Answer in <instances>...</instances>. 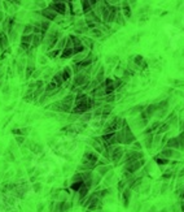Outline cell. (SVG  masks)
I'll return each mask as SVG.
<instances>
[{"instance_id":"obj_50","label":"cell","mask_w":184,"mask_h":212,"mask_svg":"<svg viewBox=\"0 0 184 212\" xmlns=\"http://www.w3.org/2000/svg\"><path fill=\"white\" fill-rule=\"evenodd\" d=\"M126 184H127V182L124 181V180H121V181L118 182V190H119V191H123V190H124V186H126Z\"/></svg>"},{"instance_id":"obj_26","label":"cell","mask_w":184,"mask_h":212,"mask_svg":"<svg viewBox=\"0 0 184 212\" xmlns=\"http://www.w3.org/2000/svg\"><path fill=\"white\" fill-rule=\"evenodd\" d=\"M58 89H61V87H58L57 85H56V82L55 81H48L46 85H44V92H52V91H56V90H58Z\"/></svg>"},{"instance_id":"obj_51","label":"cell","mask_w":184,"mask_h":212,"mask_svg":"<svg viewBox=\"0 0 184 212\" xmlns=\"http://www.w3.org/2000/svg\"><path fill=\"white\" fill-rule=\"evenodd\" d=\"M3 94L5 95V98H8V94H11V86L5 85V87L3 89Z\"/></svg>"},{"instance_id":"obj_42","label":"cell","mask_w":184,"mask_h":212,"mask_svg":"<svg viewBox=\"0 0 184 212\" xmlns=\"http://www.w3.org/2000/svg\"><path fill=\"white\" fill-rule=\"evenodd\" d=\"M84 185V181H77V182H71V185H70V189L71 190H74V191H78V190L80 189Z\"/></svg>"},{"instance_id":"obj_57","label":"cell","mask_w":184,"mask_h":212,"mask_svg":"<svg viewBox=\"0 0 184 212\" xmlns=\"http://www.w3.org/2000/svg\"><path fill=\"white\" fill-rule=\"evenodd\" d=\"M179 129H180V131H184V120H182L180 122H179Z\"/></svg>"},{"instance_id":"obj_10","label":"cell","mask_w":184,"mask_h":212,"mask_svg":"<svg viewBox=\"0 0 184 212\" xmlns=\"http://www.w3.org/2000/svg\"><path fill=\"white\" fill-rule=\"evenodd\" d=\"M159 155L164 156V158H166V159H180L182 153H180L179 151L174 150V148H167V147H165L162 151L159 152Z\"/></svg>"},{"instance_id":"obj_14","label":"cell","mask_w":184,"mask_h":212,"mask_svg":"<svg viewBox=\"0 0 184 212\" xmlns=\"http://www.w3.org/2000/svg\"><path fill=\"white\" fill-rule=\"evenodd\" d=\"M61 74H62V78H64L65 83H66V82H70V81H71V78H73V76H74V73H73V69H71L70 65H66V67H64V68L61 69Z\"/></svg>"},{"instance_id":"obj_24","label":"cell","mask_w":184,"mask_h":212,"mask_svg":"<svg viewBox=\"0 0 184 212\" xmlns=\"http://www.w3.org/2000/svg\"><path fill=\"white\" fill-rule=\"evenodd\" d=\"M93 78L96 79L99 83L104 82V79H105V67H104V65H100V68H99V70L96 72V74H95Z\"/></svg>"},{"instance_id":"obj_52","label":"cell","mask_w":184,"mask_h":212,"mask_svg":"<svg viewBox=\"0 0 184 212\" xmlns=\"http://www.w3.org/2000/svg\"><path fill=\"white\" fill-rule=\"evenodd\" d=\"M173 174H174L173 172H166V173L162 174V178H164V180H168V178L173 177Z\"/></svg>"},{"instance_id":"obj_64","label":"cell","mask_w":184,"mask_h":212,"mask_svg":"<svg viewBox=\"0 0 184 212\" xmlns=\"http://www.w3.org/2000/svg\"><path fill=\"white\" fill-rule=\"evenodd\" d=\"M79 2H83V0H79Z\"/></svg>"},{"instance_id":"obj_15","label":"cell","mask_w":184,"mask_h":212,"mask_svg":"<svg viewBox=\"0 0 184 212\" xmlns=\"http://www.w3.org/2000/svg\"><path fill=\"white\" fill-rule=\"evenodd\" d=\"M80 40H82L83 46H84L87 49H90V51L93 49V47H95V40H93V38H91L90 35H80Z\"/></svg>"},{"instance_id":"obj_23","label":"cell","mask_w":184,"mask_h":212,"mask_svg":"<svg viewBox=\"0 0 184 212\" xmlns=\"http://www.w3.org/2000/svg\"><path fill=\"white\" fill-rule=\"evenodd\" d=\"M88 191H90V187H87L86 185H83L82 187H80V189L78 190V196H79V204H83V203H84V199H86V196H87Z\"/></svg>"},{"instance_id":"obj_34","label":"cell","mask_w":184,"mask_h":212,"mask_svg":"<svg viewBox=\"0 0 184 212\" xmlns=\"http://www.w3.org/2000/svg\"><path fill=\"white\" fill-rule=\"evenodd\" d=\"M110 171H112V167L110 165H100L97 168V173L100 176H106L108 173H110Z\"/></svg>"},{"instance_id":"obj_33","label":"cell","mask_w":184,"mask_h":212,"mask_svg":"<svg viewBox=\"0 0 184 212\" xmlns=\"http://www.w3.org/2000/svg\"><path fill=\"white\" fill-rule=\"evenodd\" d=\"M171 129V126H170V124L168 122H161V125H159V128H158V130H157V134H164V133H167L168 130Z\"/></svg>"},{"instance_id":"obj_58","label":"cell","mask_w":184,"mask_h":212,"mask_svg":"<svg viewBox=\"0 0 184 212\" xmlns=\"http://www.w3.org/2000/svg\"><path fill=\"white\" fill-rule=\"evenodd\" d=\"M34 189H35V191H39V189H42V185L36 184V185H34Z\"/></svg>"},{"instance_id":"obj_27","label":"cell","mask_w":184,"mask_h":212,"mask_svg":"<svg viewBox=\"0 0 184 212\" xmlns=\"http://www.w3.org/2000/svg\"><path fill=\"white\" fill-rule=\"evenodd\" d=\"M52 81H55V82H56V85H57L58 87H62V86L65 85V81H64L62 74H61V70H58V72H56V73H55L53 77H52Z\"/></svg>"},{"instance_id":"obj_12","label":"cell","mask_w":184,"mask_h":212,"mask_svg":"<svg viewBox=\"0 0 184 212\" xmlns=\"http://www.w3.org/2000/svg\"><path fill=\"white\" fill-rule=\"evenodd\" d=\"M121 12L123 13V16L126 20H130L132 17V7L127 0H122L121 2Z\"/></svg>"},{"instance_id":"obj_22","label":"cell","mask_w":184,"mask_h":212,"mask_svg":"<svg viewBox=\"0 0 184 212\" xmlns=\"http://www.w3.org/2000/svg\"><path fill=\"white\" fill-rule=\"evenodd\" d=\"M101 111H102V113H101V119L102 120H105L108 116L113 112V104H109V103H105L104 106H101Z\"/></svg>"},{"instance_id":"obj_19","label":"cell","mask_w":184,"mask_h":212,"mask_svg":"<svg viewBox=\"0 0 184 212\" xmlns=\"http://www.w3.org/2000/svg\"><path fill=\"white\" fill-rule=\"evenodd\" d=\"M145 107H146V106H144V104H137V106H134V107H131L130 109H127L126 115H130V116L140 115V113L144 111V109H145Z\"/></svg>"},{"instance_id":"obj_28","label":"cell","mask_w":184,"mask_h":212,"mask_svg":"<svg viewBox=\"0 0 184 212\" xmlns=\"http://www.w3.org/2000/svg\"><path fill=\"white\" fill-rule=\"evenodd\" d=\"M60 55H61V51L57 49V48H53V49L47 51L46 52V56L48 57L49 60H55V59H57V57H60Z\"/></svg>"},{"instance_id":"obj_59","label":"cell","mask_w":184,"mask_h":212,"mask_svg":"<svg viewBox=\"0 0 184 212\" xmlns=\"http://www.w3.org/2000/svg\"><path fill=\"white\" fill-rule=\"evenodd\" d=\"M53 3H68V0H51Z\"/></svg>"},{"instance_id":"obj_18","label":"cell","mask_w":184,"mask_h":212,"mask_svg":"<svg viewBox=\"0 0 184 212\" xmlns=\"http://www.w3.org/2000/svg\"><path fill=\"white\" fill-rule=\"evenodd\" d=\"M88 34H90V36H91V38H93V39H101L102 36H104L105 31L101 29V26H99V27L91 29V30L88 31Z\"/></svg>"},{"instance_id":"obj_7","label":"cell","mask_w":184,"mask_h":212,"mask_svg":"<svg viewBox=\"0 0 184 212\" xmlns=\"http://www.w3.org/2000/svg\"><path fill=\"white\" fill-rule=\"evenodd\" d=\"M48 7L52 8L53 11H56L60 16H65L66 13L69 11V7H68V3H53V2H49L48 3Z\"/></svg>"},{"instance_id":"obj_63","label":"cell","mask_w":184,"mask_h":212,"mask_svg":"<svg viewBox=\"0 0 184 212\" xmlns=\"http://www.w3.org/2000/svg\"><path fill=\"white\" fill-rule=\"evenodd\" d=\"M182 211H183V212H184V202H183V203H182Z\"/></svg>"},{"instance_id":"obj_39","label":"cell","mask_w":184,"mask_h":212,"mask_svg":"<svg viewBox=\"0 0 184 212\" xmlns=\"http://www.w3.org/2000/svg\"><path fill=\"white\" fill-rule=\"evenodd\" d=\"M34 33V25L31 22H27L24 25V29H22V34H33Z\"/></svg>"},{"instance_id":"obj_4","label":"cell","mask_w":184,"mask_h":212,"mask_svg":"<svg viewBox=\"0 0 184 212\" xmlns=\"http://www.w3.org/2000/svg\"><path fill=\"white\" fill-rule=\"evenodd\" d=\"M34 34H21L20 35V48L26 52L31 48V43H33Z\"/></svg>"},{"instance_id":"obj_38","label":"cell","mask_w":184,"mask_h":212,"mask_svg":"<svg viewBox=\"0 0 184 212\" xmlns=\"http://www.w3.org/2000/svg\"><path fill=\"white\" fill-rule=\"evenodd\" d=\"M53 74H55V73H53V69H52V68H47L46 72L43 73V81H47V82L51 81V79H52V78H51V76L53 77Z\"/></svg>"},{"instance_id":"obj_8","label":"cell","mask_w":184,"mask_h":212,"mask_svg":"<svg viewBox=\"0 0 184 212\" xmlns=\"http://www.w3.org/2000/svg\"><path fill=\"white\" fill-rule=\"evenodd\" d=\"M40 14L42 16L46 18V20H48V21H51V22H55V21L57 20V17L60 16L56 11H53L52 8H49V7L47 5L46 8H43V9H40Z\"/></svg>"},{"instance_id":"obj_55","label":"cell","mask_w":184,"mask_h":212,"mask_svg":"<svg viewBox=\"0 0 184 212\" xmlns=\"http://www.w3.org/2000/svg\"><path fill=\"white\" fill-rule=\"evenodd\" d=\"M97 2H99V0H88V3H90V4L92 5V8H93V7L97 4Z\"/></svg>"},{"instance_id":"obj_20","label":"cell","mask_w":184,"mask_h":212,"mask_svg":"<svg viewBox=\"0 0 184 212\" xmlns=\"http://www.w3.org/2000/svg\"><path fill=\"white\" fill-rule=\"evenodd\" d=\"M165 147L167 148H174V150H180V143L178 137H173L170 139H167V142L165 143Z\"/></svg>"},{"instance_id":"obj_1","label":"cell","mask_w":184,"mask_h":212,"mask_svg":"<svg viewBox=\"0 0 184 212\" xmlns=\"http://www.w3.org/2000/svg\"><path fill=\"white\" fill-rule=\"evenodd\" d=\"M91 79V76H88L87 73L84 70H80L79 73H77V74L73 76V79H71V86L69 87L70 91L73 94H75V91L78 89H80V87H83L88 81Z\"/></svg>"},{"instance_id":"obj_37","label":"cell","mask_w":184,"mask_h":212,"mask_svg":"<svg viewBox=\"0 0 184 212\" xmlns=\"http://www.w3.org/2000/svg\"><path fill=\"white\" fill-rule=\"evenodd\" d=\"M12 134H14V135H24V137H26V135L29 134V129H27V128L13 129V130H12Z\"/></svg>"},{"instance_id":"obj_49","label":"cell","mask_w":184,"mask_h":212,"mask_svg":"<svg viewBox=\"0 0 184 212\" xmlns=\"http://www.w3.org/2000/svg\"><path fill=\"white\" fill-rule=\"evenodd\" d=\"M26 139H25V137L24 135H16V142H17V144H24V142H25Z\"/></svg>"},{"instance_id":"obj_9","label":"cell","mask_w":184,"mask_h":212,"mask_svg":"<svg viewBox=\"0 0 184 212\" xmlns=\"http://www.w3.org/2000/svg\"><path fill=\"white\" fill-rule=\"evenodd\" d=\"M143 165H145V160H144V159H140V160H136V162L124 164V169H127L130 173L134 174L135 172H137L139 169H140Z\"/></svg>"},{"instance_id":"obj_44","label":"cell","mask_w":184,"mask_h":212,"mask_svg":"<svg viewBox=\"0 0 184 212\" xmlns=\"http://www.w3.org/2000/svg\"><path fill=\"white\" fill-rule=\"evenodd\" d=\"M49 99H51V98L48 97V95H47L46 92H44V94L42 95V97H40V98L38 99V103H39V106H43V104H46V103H47V101H48Z\"/></svg>"},{"instance_id":"obj_25","label":"cell","mask_w":184,"mask_h":212,"mask_svg":"<svg viewBox=\"0 0 184 212\" xmlns=\"http://www.w3.org/2000/svg\"><path fill=\"white\" fill-rule=\"evenodd\" d=\"M131 60H132V63L136 65V68H137L139 70H141L143 64H144V61H145V59H144L143 55H135L134 57H131Z\"/></svg>"},{"instance_id":"obj_61","label":"cell","mask_w":184,"mask_h":212,"mask_svg":"<svg viewBox=\"0 0 184 212\" xmlns=\"http://www.w3.org/2000/svg\"><path fill=\"white\" fill-rule=\"evenodd\" d=\"M183 176H184V168L179 172V177H183Z\"/></svg>"},{"instance_id":"obj_31","label":"cell","mask_w":184,"mask_h":212,"mask_svg":"<svg viewBox=\"0 0 184 212\" xmlns=\"http://www.w3.org/2000/svg\"><path fill=\"white\" fill-rule=\"evenodd\" d=\"M90 52V49H87V51H84V52H80V54H77V55H74L73 56V59H71V61H73V64H77V63H80L82 61L84 57L87 56V54Z\"/></svg>"},{"instance_id":"obj_21","label":"cell","mask_w":184,"mask_h":212,"mask_svg":"<svg viewBox=\"0 0 184 212\" xmlns=\"http://www.w3.org/2000/svg\"><path fill=\"white\" fill-rule=\"evenodd\" d=\"M44 36H46V35H43V34H34L33 43H31V48L38 49V48L42 46V43H43V40H44Z\"/></svg>"},{"instance_id":"obj_62","label":"cell","mask_w":184,"mask_h":212,"mask_svg":"<svg viewBox=\"0 0 184 212\" xmlns=\"http://www.w3.org/2000/svg\"><path fill=\"white\" fill-rule=\"evenodd\" d=\"M149 212H156V207H152V208H150V211H149Z\"/></svg>"},{"instance_id":"obj_41","label":"cell","mask_w":184,"mask_h":212,"mask_svg":"<svg viewBox=\"0 0 184 212\" xmlns=\"http://www.w3.org/2000/svg\"><path fill=\"white\" fill-rule=\"evenodd\" d=\"M66 42H68V36H62V38L58 40V43H57V46H56V48L57 49H64L65 47H66Z\"/></svg>"},{"instance_id":"obj_3","label":"cell","mask_w":184,"mask_h":212,"mask_svg":"<svg viewBox=\"0 0 184 212\" xmlns=\"http://www.w3.org/2000/svg\"><path fill=\"white\" fill-rule=\"evenodd\" d=\"M108 151H109V159L112 160L114 164H119L121 159L123 158V148L121 147L119 144H115V146H112V147H108Z\"/></svg>"},{"instance_id":"obj_47","label":"cell","mask_w":184,"mask_h":212,"mask_svg":"<svg viewBox=\"0 0 184 212\" xmlns=\"http://www.w3.org/2000/svg\"><path fill=\"white\" fill-rule=\"evenodd\" d=\"M178 139L180 143V150H184V131H180V134L178 135Z\"/></svg>"},{"instance_id":"obj_11","label":"cell","mask_w":184,"mask_h":212,"mask_svg":"<svg viewBox=\"0 0 184 212\" xmlns=\"http://www.w3.org/2000/svg\"><path fill=\"white\" fill-rule=\"evenodd\" d=\"M9 36L5 31L0 30V54L9 48Z\"/></svg>"},{"instance_id":"obj_54","label":"cell","mask_w":184,"mask_h":212,"mask_svg":"<svg viewBox=\"0 0 184 212\" xmlns=\"http://www.w3.org/2000/svg\"><path fill=\"white\" fill-rule=\"evenodd\" d=\"M5 12H3V11H0V25H2L3 24V21L5 20Z\"/></svg>"},{"instance_id":"obj_13","label":"cell","mask_w":184,"mask_h":212,"mask_svg":"<svg viewBox=\"0 0 184 212\" xmlns=\"http://www.w3.org/2000/svg\"><path fill=\"white\" fill-rule=\"evenodd\" d=\"M146 124H148V120L141 119L140 116H139V117H135V119H134V124H132V128H131V129H135V130L145 129V128H146Z\"/></svg>"},{"instance_id":"obj_43","label":"cell","mask_w":184,"mask_h":212,"mask_svg":"<svg viewBox=\"0 0 184 212\" xmlns=\"http://www.w3.org/2000/svg\"><path fill=\"white\" fill-rule=\"evenodd\" d=\"M115 99H117L115 94H109V95H106V97L104 98V101H105V103H109V104H113L115 101Z\"/></svg>"},{"instance_id":"obj_2","label":"cell","mask_w":184,"mask_h":212,"mask_svg":"<svg viewBox=\"0 0 184 212\" xmlns=\"http://www.w3.org/2000/svg\"><path fill=\"white\" fill-rule=\"evenodd\" d=\"M144 159V153L141 151H136V150H128L126 153L123 155V158L121 159L119 164H127V163H132L136 162V160Z\"/></svg>"},{"instance_id":"obj_29","label":"cell","mask_w":184,"mask_h":212,"mask_svg":"<svg viewBox=\"0 0 184 212\" xmlns=\"http://www.w3.org/2000/svg\"><path fill=\"white\" fill-rule=\"evenodd\" d=\"M153 137H154V134H145L144 135V146H145V148H148V150H150L152 147H153Z\"/></svg>"},{"instance_id":"obj_40","label":"cell","mask_w":184,"mask_h":212,"mask_svg":"<svg viewBox=\"0 0 184 212\" xmlns=\"http://www.w3.org/2000/svg\"><path fill=\"white\" fill-rule=\"evenodd\" d=\"M25 68H26V65L21 64V63H18V64H17L16 72H17V74H18L20 77H25Z\"/></svg>"},{"instance_id":"obj_30","label":"cell","mask_w":184,"mask_h":212,"mask_svg":"<svg viewBox=\"0 0 184 212\" xmlns=\"http://www.w3.org/2000/svg\"><path fill=\"white\" fill-rule=\"evenodd\" d=\"M27 144H29V148H30L34 153H39V152H42V144H38L36 142H34V141H30V142H27Z\"/></svg>"},{"instance_id":"obj_45","label":"cell","mask_w":184,"mask_h":212,"mask_svg":"<svg viewBox=\"0 0 184 212\" xmlns=\"http://www.w3.org/2000/svg\"><path fill=\"white\" fill-rule=\"evenodd\" d=\"M48 61H49V59L46 56V54H44V55H40V56L38 57V63H39L40 65H47Z\"/></svg>"},{"instance_id":"obj_32","label":"cell","mask_w":184,"mask_h":212,"mask_svg":"<svg viewBox=\"0 0 184 212\" xmlns=\"http://www.w3.org/2000/svg\"><path fill=\"white\" fill-rule=\"evenodd\" d=\"M154 162H156V163H157L159 167H164V165L170 164V159H166V158L161 156V155H157L156 158H154Z\"/></svg>"},{"instance_id":"obj_17","label":"cell","mask_w":184,"mask_h":212,"mask_svg":"<svg viewBox=\"0 0 184 212\" xmlns=\"http://www.w3.org/2000/svg\"><path fill=\"white\" fill-rule=\"evenodd\" d=\"M131 195H132V190L130 187L124 189L122 191V202H123V207L127 208L128 204H130V199H131Z\"/></svg>"},{"instance_id":"obj_46","label":"cell","mask_w":184,"mask_h":212,"mask_svg":"<svg viewBox=\"0 0 184 212\" xmlns=\"http://www.w3.org/2000/svg\"><path fill=\"white\" fill-rule=\"evenodd\" d=\"M161 139H162V137H161V134H156L153 137V147H156V146L159 144Z\"/></svg>"},{"instance_id":"obj_16","label":"cell","mask_w":184,"mask_h":212,"mask_svg":"<svg viewBox=\"0 0 184 212\" xmlns=\"http://www.w3.org/2000/svg\"><path fill=\"white\" fill-rule=\"evenodd\" d=\"M74 48L73 47H65L64 49H61V55H60V59L61 60H69V59H73L74 56Z\"/></svg>"},{"instance_id":"obj_56","label":"cell","mask_w":184,"mask_h":212,"mask_svg":"<svg viewBox=\"0 0 184 212\" xmlns=\"http://www.w3.org/2000/svg\"><path fill=\"white\" fill-rule=\"evenodd\" d=\"M127 2L130 3V5H131V7H135V5H136V3H137V0H127Z\"/></svg>"},{"instance_id":"obj_53","label":"cell","mask_w":184,"mask_h":212,"mask_svg":"<svg viewBox=\"0 0 184 212\" xmlns=\"http://www.w3.org/2000/svg\"><path fill=\"white\" fill-rule=\"evenodd\" d=\"M40 74H42V72H40V70H35V72H34V74H33V77H31V78H34V79H39Z\"/></svg>"},{"instance_id":"obj_35","label":"cell","mask_w":184,"mask_h":212,"mask_svg":"<svg viewBox=\"0 0 184 212\" xmlns=\"http://www.w3.org/2000/svg\"><path fill=\"white\" fill-rule=\"evenodd\" d=\"M105 63L109 64V65H117L119 63V59L117 55H108L106 59H105Z\"/></svg>"},{"instance_id":"obj_5","label":"cell","mask_w":184,"mask_h":212,"mask_svg":"<svg viewBox=\"0 0 184 212\" xmlns=\"http://www.w3.org/2000/svg\"><path fill=\"white\" fill-rule=\"evenodd\" d=\"M157 111H158V108H157V103H152V104H148L145 107V109L144 111L139 115L141 119H145V120H149V119H152L154 115L157 113Z\"/></svg>"},{"instance_id":"obj_60","label":"cell","mask_w":184,"mask_h":212,"mask_svg":"<svg viewBox=\"0 0 184 212\" xmlns=\"http://www.w3.org/2000/svg\"><path fill=\"white\" fill-rule=\"evenodd\" d=\"M166 189H167V185H164V186H162V190H161V193L165 194V193H166Z\"/></svg>"},{"instance_id":"obj_36","label":"cell","mask_w":184,"mask_h":212,"mask_svg":"<svg viewBox=\"0 0 184 212\" xmlns=\"http://www.w3.org/2000/svg\"><path fill=\"white\" fill-rule=\"evenodd\" d=\"M126 18H124V16H123V13L119 11L118 12V14H117V18H115V24L117 25H119V26H124L126 25Z\"/></svg>"},{"instance_id":"obj_6","label":"cell","mask_w":184,"mask_h":212,"mask_svg":"<svg viewBox=\"0 0 184 212\" xmlns=\"http://www.w3.org/2000/svg\"><path fill=\"white\" fill-rule=\"evenodd\" d=\"M122 130H123V134H124V144H132L136 141V138H135L134 133H132V129L128 125V122L124 124Z\"/></svg>"},{"instance_id":"obj_48","label":"cell","mask_w":184,"mask_h":212,"mask_svg":"<svg viewBox=\"0 0 184 212\" xmlns=\"http://www.w3.org/2000/svg\"><path fill=\"white\" fill-rule=\"evenodd\" d=\"M132 150H136V151H140L141 150V143L135 141L134 143H132Z\"/></svg>"}]
</instances>
